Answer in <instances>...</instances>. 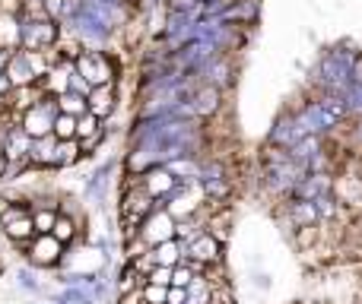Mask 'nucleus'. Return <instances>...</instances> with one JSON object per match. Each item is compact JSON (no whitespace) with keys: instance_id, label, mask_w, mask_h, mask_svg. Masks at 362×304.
<instances>
[{"instance_id":"nucleus-14","label":"nucleus","mask_w":362,"mask_h":304,"mask_svg":"<svg viewBox=\"0 0 362 304\" xmlns=\"http://www.w3.org/2000/svg\"><path fill=\"white\" fill-rule=\"evenodd\" d=\"M57 111L61 114H74V118H80V114H86V95L80 92H61L57 95Z\"/></svg>"},{"instance_id":"nucleus-4","label":"nucleus","mask_w":362,"mask_h":304,"mask_svg":"<svg viewBox=\"0 0 362 304\" xmlns=\"http://www.w3.org/2000/svg\"><path fill=\"white\" fill-rule=\"evenodd\" d=\"M74 70L89 83V89L93 86H108L112 76H115L112 61H108V54H102V51H80L76 61H74Z\"/></svg>"},{"instance_id":"nucleus-26","label":"nucleus","mask_w":362,"mask_h":304,"mask_svg":"<svg viewBox=\"0 0 362 304\" xmlns=\"http://www.w3.org/2000/svg\"><path fill=\"white\" fill-rule=\"evenodd\" d=\"M6 174H10V159L0 152V181H6Z\"/></svg>"},{"instance_id":"nucleus-12","label":"nucleus","mask_w":362,"mask_h":304,"mask_svg":"<svg viewBox=\"0 0 362 304\" xmlns=\"http://www.w3.org/2000/svg\"><path fill=\"white\" fill-rule=\"evenodd\" d=\"M153 260H156V267H178L181 260H185V244L178 241V238H172V241H163L156 244V248H150Z\"/></svg>"},{"instance_id":"nucleus-15","label":"nucleus","mask_w":362,"mask_h":304,"mask_svg":"<svg viewBox=\"0 0 362 304\" xmlns=\"http://www.w3.org/2000/svg\"><path fill=\"white\" fill-rule=\"evenodd\" d=\"M80 159H83V152H80V143H76V140H61V143H57L54 168H70V165H76Z\"/></svg>"},{"instance_id":"nucleus-17","label":"nucleus","mask_w":362,"mask_h":304,"mask_svg":"<svg viewBox=\"0 0 362 304\" xmlns=\"http://www.w3.org/2000/svg\"><path fill=\"white\" fill-rule=\"evenodd\" d=\"M54 219H57L54 209H32V225H35V235H48V231L54 229Z\"/></svg>"},{"instance_id":"nucleus-18","label":"nucleus","mask_w":362,"mask_h":304,"mask_svg":"<svg viewBox=\"0 0 362 304\" xmlns=\"http://www.w3.org/2000/svg\"><path fill=\"white\" fill-rule=\"evenodd\" d=\"M57 304H95V298L89 292H83L80 286H67L57 295Z\"/></svg>"},{"instance_id":"nucleus-6","label":"nucleus","mask_w":362,"mask_h":304,"mask_svg":"<svg viewBox=\"0 0 362 304\" xmlns=\"http://www.w3.org/2000/svg\"><path fill=\"white\" fill-rule=\"evenodd\" d=\"M137 238L146 244V248H156V244H163V241H172V238H175V219H172L163 206H156V209L144 219Z\"/></svg>"},{"instance_id":"nucleus-23","label":"nucleus","mask_w":362,"mask_h":304,"mask_svg":"<svg viewBox=\"0 0 362 304\" xmlns=\"http://www.w3.org/2000/svg\"><path fill=\"white\" fill-rule=\"evenodd\" d=\"M204 6V0H169V13H191Z\"/></svg>"},{"instance_id":"nucleus-1","label":"nucleus","mask_w":362,"mask_h":304,"mask_svg":"<svg viewBox=\"0 0 362 304\" xmlns=\"http://www.w3.org/2000/svg\"><path fill=\"white\" fill-rule=\"evenodd\" d=\"M16 248L25 250V260H29L32 269H54V267H61L64 254H67V248L54 235H35L32 241L16 244Z\"/></svg>"},{"instance_id":"nucleus-16","label":"nucleus","mask_w":362,"mask_h":304,"mask_svg":"<svg viewBox=\"0 0 362 304\" xmlns=\"http://www.w3.org/2000/svg\"><path fill=\"white\" fill-rule=\"evenodd\" d=\"M51 133L57 137V143H61V140H76V118H74V114H61V111H57Z\"/></svg>"},{"instance_id":"nucleus-9","label":"nucleus","mask_w":362,"mask_h":304,"mask_svg":"<svg viewBox=\"0 0 362 304\" xmlns=\"http://www.w3.org/2000/svg\"><path fill=\"white\" fill-rule=\"evenodd\" d=\"M137 178H140V174H137ZM137 184L144 187V190L150 193L153 200H165L172 190H175V184H178V181L172 178V171H169V168H159V165H153V168H146V174L137 181Z\"/></svg>"},{"instance_id":"nucleus-11","label":"nucleus","mask_w":362,"mask_h":304,"mask_svg":"<svg viewBox=\"0 0 362 304\" xmlns=\"http://www.w3.org/2000/svg\"><path fill=\"white\" fill-rule=\"evenodd\" d=\"M115 108V86L108 83V86H93L86 92V111L95 114V118H108Z\"/></svg>"},{"instance_id":"nucleus-8","label":"nucleus","mask_w":362,"mask_h":304,"mask_svg":"<svg viewBox=\"0 0 362 304\" xmlns=\"http://www.w3.org/2000/svg\"><path fill=\"white\" fill-rule=\"evenodd\" d=\"M187 105H191L194 118H213L223 108V89L210 86V83H200L194 92H187Z\"/></svg>"},{"instance_id":"nucleus-13","label":"nucleus","mask_w":362,"mask_h":304,"mask_svg":"<svg viewBox=\"0 0 362 304\" xmlns=\"http://www.w3.org/2000/svg\"><path fill=\"white\" fill-rule=\"evenodd\" d=\"M48 235H54L57 241L64 244V248H70V244L80 238V229H76V219L70 216V212H57V219H54V229L48 231Z\"/></svg>"},{"instance_id":"nucleus-5","label":"nucleus","mask_w":362,"mask_h":304,"mask_svg":"<svg viewBox=\"0 0 362 304\" xmlns=\"http://www.w3.org/2000/svg\"><path fill=\"white\" fill-rule=\"evenodd\" d=\"M57 42V25L54 19L42 16V19H23L19 23V44L25 51H45Z\"/></svg>"},{"instance_id":"nucleus-25","label":"nucleus","mask_w":362,"mask_h":304,"mask_svg":"<svg viewBox=\"0 0 362 304\" xmlns=\"http://www.w3.org/2000/svg\"><path fill=\"white\" fill-rule=\"evenodd\" d=\"M118 304H144V301H140V288H137V292H127V295H118Z\"/></svg>"},{"instance_id":"nucleus-19","label":"nucleus","mask_w":362,"mask_h":304,"mask_svg":"<svg viewBox=\"0 0 362 304\" xmlns=\"http://www.w3.org/2000/svg\"><path fill=\"white\" fill-rule=\"evenodd\" d=\"M102 127V121L95 118V114H80V118H76V140H86V137H93L95 130H99Z\"/></svg>"},{"instance_id":"nucleus-24","label":"nucleus","mask_w":362,"mask_h":304,"mask_svg":"<svg viewBox=\"0 0 362 304\" xmlns=\"http://www.w3.org/2000/svg\"><path fill=\"white\" fill-rule=\"evenodd\" d=\"M185 288H175V286H169L165 288V304H185Z\"/></svg>"},{"instance_id":"nucleus-7","label":"nucleus","mask_w":362,"mask_h":304,"mask_svg":"<svg viewBox=\"0 0 362 304\" xmlns=\"http://www.w3.org/2000/svg\"><path fill=\"white\" fill-rule=\"evenodd\" d=\"M4 76L10 80V86H35L38 83V73L35 67H32V54L29 51H13L10 57H6V67H4Z\"/></svg>"},{"instance_id":"nucleus-10","label":"nucleus","mask_w":362,"mask_h":304,"mask_svg":"<svg viewBox=\"0 0 362 304\" xmlns=\"http://www.w3.org/2000/svg\"><path fill=\"white\" fill-rule=\"evenodd\" d=\"M286 219H289L293 229H305V225H318L321 222L315 200H302V197H296L293 203L286 206Z\"/></svg>"},{"instance_id":"nucleus-2","label":"nucleus","mask_w":362,"mask_h":304,"mask_svg":"<svg viewBox=\"0 0 362 304\" xmlns=\"http://www.w3.org/2000/svg\"><path fill=\"white\" fill-rule=\"evenodd\" d=\"M54 118H57V99L45 92V95H38V99L23 111V121H19V127H23V130L29 133L32 140H38V137H48V133H51V127H54Z\"/></svg>"},{"instance_id":"nucleus-22","label":"nucleus","mask_w":362,"mask_h":304,"mask_svg":"<svg viewBox=\"0 0 362 304\" xmlns=\"http://www.w3.org/2000/svg\"><path fill=\"white\" fill-rule=\"evenodd\" d=\"M144 282H150V286H163V288H169V282H172V267H153L150 273H146V279Z\"/></svg>"},{"instance_id":"nucleus-3","label":"nucleus","mask_w":362,"mask_h":304,"mask_svg":"<svg viewBox=\"0 0 362 304\" xmlns=\"http://www.w3.org/2000/svg\"><path fill=\"white\" fill-rule=\"evenodd\" d=\"M0 231L10 238L13 244H25L35 238V225H32V209L25 203H6L0 206Z\"/></svg>"},{"instance_id":"nucleus-21","label":"nucleus","mask_w":362,"mask_h":304,"mask_svg":"<svg viewBox=\"0 0 362 304\" xmlns=\"http://www.w3.org/2000/svg\"><path fill=\"white\" fill-rule=\"evenodd\" d=\"M16 282H19V288H23V292H42V286H38V279H35V273H32V267H23L16 273Z\"/></svg>"},{"instance_id":"nucleus-20","label":"nucleus","mask_w":362,"mask_h":304,"mask_svg":"<svg viewBox=\"0 0 362 304\" xmlns=\"http://www.w3.org/2000/svg\"><path fill=\"white\" fill-rule=\"evenodd\" d=\"M194 276H197V273H194V269L187 267V263H178V267H172V282H169V286H175V288H187V286H191Z\"/></svg>"}]
</instances>
